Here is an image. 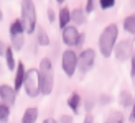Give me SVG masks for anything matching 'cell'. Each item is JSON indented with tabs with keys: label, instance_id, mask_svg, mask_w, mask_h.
<instances>
[{
	"label": "cell",
	"instance_id": "obj_2",
	"mask_svg": "<svg viewBox=\"0 0 135 123\" xmlns=\"http://www.w3.org/2000/svg\"><path fill=\"white\" fill-rule=\"evenodd\" d=\"M117 36H119V26L115 23L107 25L102 30V33L99 35V51L102 54V58H110L114 46L117 43Z\"/></svg>",
	"mask_w": 135,
	"mask_h": 123
},
{
	"label": "cell",
	"instance_id": "obj_4",
	"mask_svg": "<svg viewBox=\"0 0 135 123\" xmlns=\"http://www.w3.org/2000/svg\"><path fill=\"white\" fill-rule=\"evenodd\" d=\"M23 89H25L26 95L31 99H35L40 95V82H38V71L36 69H26Z\"/></svg>",
	"mask_w": 135,
	"mask_h": 123
},
{
	"label": "cell",
	"instance_id": "obj_10",
	"mask_svg": "<svg viewBox=\"0 0 135 123\" xmlns=\"http://www.w3.org/2000/svg\"><path fill=\"white\" fill-rule=\"evenodd\" d=\"M15 80H13V89H15V92L18 90H22V87H23V80H25V74H26V67L25 64L20 61V63L17 64L15 67Z\"/></svg>",
	"mask_w": 135,
	"mask_h": 123
},
{
	"label": "cell",
	"instance_id": "obj_11",
	"mask_svg": "<svg viewBox=\"0 0 135 123\" xmlns=\"http://www.w3.org/2000/svg\"><path fill=\"white\" fill-rule=\"evenodd\" d=\"M58 23H59V28H64V26H68L71 23V10L69 8H61L59 10V13H58Z\"/></svg>",
	"mask_w": 135,
	"mask_h": 123
},
{
	"label": "cell",
	"instance_id": "obj_25",
	"mask_svg": "<svg viewBox=\"0 0 135 123\" xmlns=\"http://www.w3.org/2000/svg\"><path fill=\"white\" fill-rule=\"evenodd\" d=\"M110 100H112V97H110V95H100V99H99V104H100V105H107Z\"/></svg>",
	"mask_w": 135,
	"mask_h": 123
},
{
	"label": "cell",
	"instance_id": "obj_1",
	"mask_svg": "<svg viewBox=\"0 0 135 123\" xmlns=\"http://www.w3.org/2000/svg\"><path fill=\"white\" fill-rule=\"evenodd\" d=\"M38 82H40V94L50 95L55 87V72H53V63L51 59L43 58L38 66Z\"/></svg>",
	"mask_w": 135,
	"mask_h": 123
},
{
	"label": "cell",
	"instance_id": "obj_18",
	"mask_svg": "<svg viewBox=\"0 0 135 123\" xmlns=\"http://www.w3.org/2000/svg\"><path fill=\"white\" fill-rule=\"evenodd\" d=\"M23 33H25L23 25H22V22H20V18H18V20H15V22L10 25V38L18 36V35H23Z\"/></svg>",
	"mask_w": 135,
	"mask_h": 123
},
{
	"label": "cell",
	"instance_id": "obj_31",
	"mask_svg": "<svg viewBox=\"0 0 135 123\" xmlns=\"http://www.w3.org/2000/svg\"><path fill=\"white\" fill-rule=\"evenodd\" d=\"M83 43H84V35H83V33H79V39H78V44L76 46H83Z\"/></svg>",
	"mask_w": 135,
	"mask_h": 123
},
{
	"label": "cell",
	"instance_id": "obj_22",
	"mask_svg": "<svg viewBox=\"0 0 135 123\" xmlns=\"http://www.w3.org/2000/svg\"><path fill=\"white\" fill-rule=\"evenodd\" d=\"M8 118H10V107L5 104H0V121L5 123L8 121Z\"/></svg>",
	"mask_w": 135,
	"mask_h": 123
},
{
	"label": "cell",
	"instance_id": "obj_26",
	"mask_svg": "<svg viewBox=\"0 0 135 123\" xmlns=\"http://www.w3.org/2000/svg\"><path fill=\"white\" fill-rule=\"evenodd\" d=\"M58 123H73V117L71 115H61Z\"/></svg>",
	"mask_w": 135,
	"mask_h": 123
},
{
	"label": "cell",
	"instance_id": "obj_21",
	"mask_svg": "<svg viewBox=\"0 0 135 123\" xmlns=\"http://www.w3.org/2000/svg\"><path fill=\"white\" fill-rule=\"evenodd\" d=\"M12 44L13 46H10L13 51H22V48H23V44H25V36L23 35H18V36H13L12 38Z\"/></svg>",
	"mask_w": 135,
	"mask_h": 123
},
{
	"label": "cell",
	"instance_id": "obj_9",
	"mask_svg": "<svg viewBox=\"0 0 135 123\" xmlns=\"http://www.w3.org/2000/svg\"><path fill=\"white\" fill-rule=\"evenodd\" d=\"M0 99H2V104L12 107L13 104H15V100H17L15 89H13L12 85H8V84H2L0 85Z\"/></svg>",
	"mask_w": 135,
	"mask_h": 123
},
{
	"label": "cell",
	"instance_id": "obj_12",
	"mask_svg": "<svg viewBox=\"0 0 135 123\" xmlns=\"http://www.w3.org/2000/svg\"><path fill=\"white\" fill-rule=\"evenodd\" d=\"M36 120H38V108L28 107L22 117V123H36Z\"/></svg>",
	"mask_w": 135,
	"mask_h": 123
},
{
	"label": "cell",
	"instance_id": "obj_17",
	"mask_svg": "<svg viewBox=\"0 0 135 123\" xmlns=\"http://www.w3.org/2000/svg\"><path fill=\"white\" fill-rule=\"evenodd\" d=\"M5 61H7V67H8V71H13L17 67V63H15V56H13V49L10 46H7V51H5Z\"/></svg>",
	"mask_w": 135,
	"mask_h": 123
},
{
	"label": "cell",
	"instance_id": "obj_33",
	"mask_svg": "<svg viewBox=\"0 0 135 123\" xmlns=\"http://www.w3.org/2000/svg\"><path fill=\"white\" fill-rule=\"evenodd\" d=\"M56 2H58L59 5H61V3H64V0H56Z\"/></svg>",
	"mask_w": 135,
	"mask_h": 123
},
{
	"label": "cell",
	"instance_id": "obj_7",
	"mask_svg": "<svg viewBox=\"0 0 135 123\" xmlns=\"http://www.w3.org/2000/svg\"><path fill=\"white\" fill-rule=\"evenodd\" d=\"M114 54L119 61H127L133 56V41L132 39H124L120 43H115L114 46Z\"/></svg>",
	"mask_w": 135,
	"mask_h": 123
},
{
	"label": "cell",
	"instance_id": "obj_16",
	"mask_svg": "<svg viewBox=\"0 0 135 123\" xmlns=\"http://www.w3.org/2000/svg\"><path fill=\"white\" fill-rule=\"evenodd\" d=\"M36 41H38V44L40 46H48L50 44V36H48V33L45 31L43 26H36Z\"/></svg>",
	"mask_w": 135,
	"mask_h": 123
},
{
	"label": "cell",
	"instance_id": "obj_34",
	"mask_svg": "<svg viewBox=\"0 0 135 123\" xmlns=\"http://www.w3.org/2000/svg\"><path fill=\"white\" fill-rule=\"evenodd\" d=\"M0 74H2V64H0Z\"/></svg>",
	"mask_w": 135,
	"mask_h": 123
},
{
	"label": "cell",
	"instance_id": "obj_30",
	"mask_svg": "<svg viewBox=\"0 0 135 123\" xmlns=\"http://www.w3.org/2000/svg\"><path fill=\"white\" fill-rule=\"evenodd\" d=\"M84 123H94V118H92V115H91V113H87V115H86Z\"/></svg>",
	"mask_w": 135,
	"mask_h": 123
},
{
	"label": "cell",
	"instance_id": "obj_5",
	"mask_svg": "<svg viewBox=\"0 0 135 123\" xmlns=\"http://www.w3.org/2000/svg\"><path fill=\"white\" fill-rule=\"evenodd\" d=\"M61 67L68 77H73L78 71V54L74 49H66L61 54Z\"/></svg>",
	"mask_w": 135,
	"mask_h": 123
},
{
	"label": "cell",
	"instance_id": "obj_35",
	"mask_svg": "<svg viewBox=\"0 0 135 123\" xmlns=\"http://www.w3.org/2000/svg\"><path fill=\"white\" fill-rule=\"evenodd\" d=\"M0 20H2V12H0Z\"/></svg>",
	"mask_w": 135,
	"mask_h": 123
},
{
	"label": "cell",
	"instance_id": "obj_28",
	"mask_svg": "<svg viewBox=\"0 0 135 123\" xmlns=\"http://www.w3.org/2000/svg\"><path fill=\"white\" fill-rule=\"evenodd\" d=\"M7 46H8V44H5L3 41H0V56H3V54H5V51H7Z\"/></svg>",
	"mask_w": 135,
	"mask_h": 123
},
{
	"label": "cell",
	"instance_id": "obj_23",
	"mask_svg": "<svg viewBox=\"0 0 135 123\" xmlns=\"http://www.w3.org/2000/svg\"><path fill=\"white\" fill-rule=\"evenodd\" d=\"M115 5V0H99V7L102 10H109Z\"/></svg>",
	"mask_w": 135,
	"mask_h": 123
},
{
	"label": "cell",
	"instance_id": "obj_13",
	"mask_svg": "<svg viewBox=\"0 0 135 123\" xmlns=\"http://www.w3.org/2000/svg\"><path fill=\"white\" fill-rule=\"evenodd\" d=\"M71 22H74V26H81L86 23V13L83 8H74L71 12Z\"/></svg>",
	"mask_w": 135,
	"mask_h": 123
},
{
	"label": "cell",
	"instance_id": "obj_19",
	"mask_svg": "<svg viewBox=\"0 0 135 123\" xmlns=\"http://www.w3.org/2000/svg\"><path fill=\"white\" fill-rule=\"evenodd\" d=\"M104 123H125L124 113H122V112H110L109 117L105 118Z\"/></svg>",
	"mask_w": 135,
	"mask_h": 123
},
{
	"label": "cell",
	"instance_id": "obj_3",
	"mask_svg": "<svg viewBox=\"0 0 135 123\" xmlns=\"http://www.w3.org/2000/svg\"><path fill=\"white\" fill-rule=\"evenodd\" d=\"M20 12H22V18L20 22L23 25V30L26 35H33L36 30V7L33 0H22V7H20Z\"/></svg>",
	"mask_w": 135,
	"mask_h": 123
},
{
	"label": "cell",
	"instance_id": "obj_8",
	"mask_svg": "<svg viewBox=\"0 0 135 123\" xmlns=\"http://www.w3.org/2000/svg\"><path fill=\"white\" fill-rule=\"evenodd\" d=\"M61 38H63V43L68 48H73V46L76 48L78 39H79V31H78V28L74 25H68V26H64V28H63Z\"/></svg>",
	"mask_w": 135,
	"mask_h": 123
},
{
	"label": "cell",
	"instance_id": "obj_15",
	"mask_svg": "<svg viewBox=\"0 0 135 123\" xmlns=\"http://www.w3.org/2000/svg\"><path fill=\"white\" fill-rule=\"evenodd\" d=\"M119 104L124 108H132L133 107V95L130 92H127V90H122L120 95H119Z\"/></svg>",
	"mask_w": 135,
	"mask_h": 123
},
{
	"label": "cell",
	"instance_id": "obj_32",
	"mask_svg": "<svg viewBox=\"0 0 135 123\" xmlns=\"http://www.w3.org/2000/svg\"><path fill=\"white\" fill-rule=\"evenodd\" d=\"M43 123H58V121H56L55 118H45V120H43Z\"/></svg>",
	"mask_w": 135,
	"mask_h": 123
},
{
	"label": "cell",
	"instance_id": "obj_20",
	"mask_svg": "<svg viewBox=\"0 0 135 123\" xmlns=\"http://www.w3.org/2000/svg\"><path fill=\"white\" fill-rule=\"evenodd\" d=\"M124 30L129 33V35H133V33H135V17L133 15L125 17V20H124Z\"/></svg>",
	"mask_w": 135,
	"mask_h": 123
},
{
	"label": "cell",
	"instance_id": "obj_24",
	"mask_svg": "<svg viewBox=\"0 0 135 123\" xmlns=\"http://www.w3.org/2000/svg\"><path fill=\"white\" fill-rule=\"evenodd\" d=\"M96 3V0H86V8H84V13L86 15H89V13H92V10H94V5Z\"/></svg>",
	"mask_w": 135,
	"mask_h": 123
},
{
	"label": "cell",
	"instance_id": "obj_14",
	"mask_svg": "<svg viewBox=\"0 0 135 123\" xmlns=\"http://www.w3.org/2000/svg\"><path fill=\"white\" fill-rule=\"evenodd\" d=\"M68 107L71 108V110L74 112V113H78L79 112V107H81V95L78 94V92H73L69 97H68Z\"/></svg>",
	"mask_w": 135,
	"mask_h": 123
},
{
	"label": "cell",
	"instance_id": "obj_6",
	"mask_svg": "<svg viewBox=\"0 0 135 123\" xmlns=\"http://www.w3.org/2000/svg\"><path fill=\"white\" fill-rule=\"evenodd\" d=\"M94 61H96V51L92 48H87V49H83L81 54L78 56V69L81 71V74H86L92 69Z\"/></svg>",
	"mask_w": 135,
	"mask_h": 123
},
{
	"label": "cell",
	"instance_id": "obj_29",
	"mask_svg": "<svg viewBox=\"0 0 135 123\" xmlns=\"http://www.w3.org/2000/svg\"><path fill=\"white\" fill-rule=\"evenodd\" d=\"M130 76H132V79L135 77V66H133V58H130Z\"/></svg>",
	"mask_w": 135,
	"mask_h": 123
},
{
	"label": "cell",
	"instance_id": "obj_27",
	"mask_svg": "<svg viewBox=\"0 0 135 123\" xmlns=\"http://www.w3.org/2000/svg\"><path fill=\"white\" fill-rule=\"evenodd\" d=\"M46 17H48V22H55V12H53L51 8L46 10Z\"/></svg>",
	"mask_w": 135,
	"mask_h": 123
}]
</instances>
